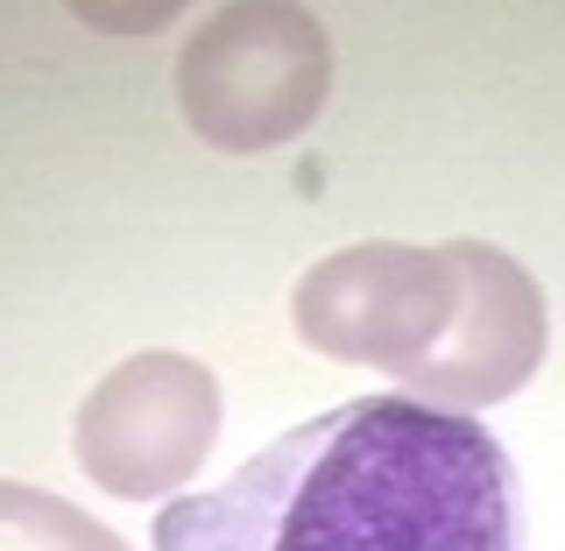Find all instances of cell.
Listing matches in <instances>:
<instances>
[{
  "instance_id": "obj_1",
  "label": "cell",
  "mask_w": 565,
  "mask_h": 551,
  "mask_svg": "<svg viewBox=\"0 0 565 551\" xmlns=\"http://www.w3.org/2000/svg\"><path fill=\"white\" fill-rule=\"evenodd\" d=\"M156 551H523L516 467L488 424L353 396L269 438L205 495H170Z\"/></svg>"
},
{
  "instance_id": "obj_2",
  "label": "cell",
  "mask_w": 565,
  "mask_h": 551,
  "mask_svg": "<svg viewBox=\"0 0 565 551\" xmlns=\"http://www.w3.org/2000/svg\"><path fill=\"white\" fill-rule=\"evenodd\" d=\"M332 93V43L311 8L241 0L191 29L177 50V106L212 149L262 156L305 135Z\"/></svg>"
},
{
  "instance_id": "obj_6",
  "label": "cell",
  "mask_w": 565,
  "mask_h": 551,
  "mask_svg": "<svg viewBox=\"0 0 565 551\" xmlns=\"http://www.w3.org/2000/svg\"><path fill=\"white\" fill-rule=\"evenodd\" d=\"M0 551H128V544L64 495L0 481Z\"/></svg>"
},
{
  "instance_id": "obj_5",
  "label": "cell",
  "mask_w": 565,
  "mask_h": 551,
  "mask_svg": "<svg viewBox=\"0 0 565 551\" xmlns=\"http://www.w3.org/2000/svg\"><path fill=\"white\" fill-rule=\"evenodd\" d=\"M446 255H452V276H459L452 326L438 332L396 382H411V396L438 403V411L473 417V411H488V403H509L537 375L544 340H552V311H544L537 276H530L516 255H502V247L452 241Z\"/></svg>"
},
{
  "instance_id": "obj_4",
  "label": "cell",
  "mask_w": 565,
  "mask_h": 551,
  "mask_svg": "<svg viewBox=\"0 0 565 551\" xmlns=\"http://www.w3.org/2000/svg\"><path fill=\"white\" fill-rule=\"evenodd\" d=\"M452 255L411 241H353L305 269L290 290V318L305 347H318L326 361L382 368V375H403L452 326Z\"/></svg>"
},
{
  "instance_id": "obj_3",
  "label": "cell",
  "mask_w": 565,
  "mask_h": 551,
  "mask_svg": "<svg viewBox=\"0 0 565 551\" xmlns=\"http://www.w3.org/2000/svg\"><path fill=\"white\" fill-rule=\"evenodd\" d=\"M71 438H78V467L106 495L163 502L205 467L212 438H220V382L205 361L170 347L128 353L78 403Z\"/></svg>"
}]
</instances>
